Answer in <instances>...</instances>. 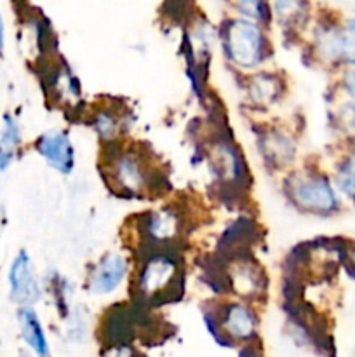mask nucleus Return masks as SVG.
Masks as SVG:
<instances>
[{
    "instance_id": "f257e3e1",
    "label": "nucleus",
    "mask_w": 355,
    "mask_h": 357,
    "mask_svg": "<svg viewBox=\"0 0 355 357\" xmlns=\"http://www.w3.org/2000/svg\"><path fill=\"white\" fill-rule=\"evenodd\" d=\"M101 173L111 194L122 199H152L164 194L167 176L162 166L138 143L127 139L103 146Z\"/></svg>"
},
{
    "instance_id": "f03ea898",
    "label": "nucleus",
    "mask_w": 355,
    "mask_h": 357,
    "mask_svg": "<svg viewBox=\"0 0 355 357\" xmlns=\"http://www.w3.org/2000/svg\"><path fill=\"white\" fill-rule=\"evenodd\" d=\"M281 194L289 208L305 216L333 218L343 211L345 201L329 173L315 164H298L282 174Z\"/></svg>"
},
{
    "instance_id": "7ed1b4c3",
    "label": "nucleus",
    "mask_w": 355,
    "mask_h": 357,
    "mask_svg": "<svg viewBox=\"0 0 355 357\" xmlns=\"http://www.w3.org/2000/svg\"><path fill=\"white\" fill-rule=\"evenodd\" d=\"M202 323L216 344L225 349L260 345V312L249 302L226 296L204 303Z\"/></svg>"
},
{
    "instance_id": "20e7f679",
    "label": "nucleus",
    "mask_w": 355,
    "mask_h": 357,
    "mask_svg": "<svg viewBox=\"0 0 355 357\" xmlns=\"http://www.w3.org/2000/svg\"><path fill=\"white\" fill-rule=\"evenodd\" d=\"M129 286L141 303L164 302L180 289L183 281V258L178 250L138 251Z\"/></svg>"
},
{
    "instance_id": "39448f33",
    "label": "nucleus",
    "mask_w": 355,
    "mask_h": 357,
    "mask_svg": "<svg viewBox=\"0 0 355 357\" xmlns=\"http://www.w3.org/2000/svg\"><path fill=\"white\" fill-rule=\"evenodd\" d=\"M219 47L226 65L239 77L268 68L274 58V45L267 28L244 17H232L223 23L219 28Z\"/></svg>"
},
{
    "instance_id": "423d86ee",
    "label": "nucleus",
    "mask_w": 355,
    "mask_h": 357,
    "mask_svg": "<svg viewBox=\"0 0 355 357\" xmlns=\"http://www.w3.org/2000/svg\"><path fill=\"white\" fill-rule=\"evenodd\" d=\"M136 253L145 250H178L188 229L183 208L162 204L134 216L131 223Z\"/></svg>"
},
{
    "instance_id": "0eeeda50",
    "label": "nucleus",
    "mask_w": 355,
    "mask_h": 357,
    "mask_svg": "<svg viewBox=\"0 0 355 357\" xmlns=\"http://www.w3.org/2000/svg\"><path fill=\"white\" fill-rule=\"evenodd\" d=\"M254 149L268 173L285 174L299 162V138L289 122H254Z\"/></svg>"
},
{
    "instance_id": "6e6552de",
    "label": "nucleus",
    "mask_w": 355,
    "mask_h": 357,
    "mask_svg": "<svg viewBox=\"0 0 355 357\" xmlns=\"http://www.w3.org/2000/svg\"><path fill=\"white\" fill-rule=\"evenodd\" d=\"M310 56L317 65L338 72L355 68V17L317 26L310 40Z\"/></svg>"
},
{
    "instance_id": "1a4fd4ad",
    "label": "nucleus",
    "mask_w": 355,
    "mask_h": 357,
    "mask_svg": "<svg viewBox=\"0 0 355 357\" xmlns=\"http://www.w3.org/2000/svg\"><path fill=\"white\" fill-rule=\"evenodd\" d=\"M240 98L244 107L253 117L261 121L263 115H271L282 107L289 94L287 79L282 72L263 68L251 75L240 77Z\"/></svg>"
},
{
    "instance_id": "9d476101",
    "label": "nucleus",
    "mask_w": 355,
    "mask_h": 357,
    "mask_svg": "<svg viewBox=\"0 0 355 357\" xmlns=\"http://www.w3.org/2000/svg\"><path fill=\"white\" fill-rule=\"evenodd\" d=\"M134 258L127 251H106L87 267L84 289L93 298H110L131 282Z\"/></svg>"
},
{
    "instance_id": "9b49d317",
    "label": "nucleus",
    "mask_w": 355,
    "mask_h": 357,
    "mask_svg": "<svg viewBox=\"0 0 355 357\" xmlns=\"http://www.w3.org/2000/svg\"><path fill=\"white\" fill-rule=\"evenodd\" d=\"M223 271L226 295L253 305L263 302L268 295V275L254 258L237 253L230 257Z\"/></svg>"
},
{
    "instance_id": "f8f14e48",
    "label": "nucleus",
    "mask_w": 355,
    "mask_h": 357,
    "mask_svg": "<svg viewBox=\"0 0 355 357\" xmlns=\"http://www.w3.org/2000/svg\"><path fill=\"white\" fill-rule=\"evenodd\" d=\"M205 162L209 164L212 178L223 187L246 188L249 185V166L240 146L232 138L219 135L205 149Z\"/></svg>"
},
{
    "instance_id": "ddd939ff",
    "label": "nucleus",
    "mask_w": 355,
    "mask_h": 357,
    "mask_svg": "<svg viewBox=\"0 0 355 357\" xmlns=\"http://www.w3.org/2000/svg\"><path fill=\"white\" fill-rule=\"evenodd\" d=\"M7 284H9V296L19 307H35L42 300L44 293V281L38 278L33 260L26 250H19L14 255L13 261L7 272Z\"/></svg>"
},
{
    "instance_id": "4468645a",
    "label": "nucleus",
    "mask_w": 355,
    "mask_h": 357,
    "mask_svg": "<svg viewBox=\"0 0 355 357\" xmlns=\"http://www.w3.org/2000/svg\"><path fill=\"white\" fill-rule=\"evenodd\" d=\"M33 150L47 167L61 176H70L77 167V149L72 135L63 128H52L33 139Z\"/></svg>"
},
{
    "instance_id": "2eb2a0df",
    "label": "nucleus",
    "mask_w": 355,
    "mask_h": 357,
    "mask_svg": "<svg viewBox=\"0 0 355 357\" xmlns=\"http://www.w3.org/2000/svg\"><path fill=\"white\" fill-rule=\"evenodd\" d=\"M86 117L87 124L103 146L124 142L132 126L127 108L117 103H108V101H103L87 110Z\"/></svg>"
},
{
    "instance_id": "dca6fc26",
    "label": "nucleus",
    "mask_w": 355,
    "mask_h": 357,
    "mask_svg": "<svg viewBox=\"0 0 355 357\" xmlns=\"http://www.w3.org/2000/svg\"><path fill=\"white\" fill-rule=\"evenodd\" d=\"M45 82H47L49 96L59 108H63L65 112H82V84L66 63L59 61L52 65L49 75L45 77Z\"/></svg>"
},
{
    "instance_id": "f3484780",
    "label": "nucleus",
    "mask_w": 355,
    "mask_h": 357,
    "mask_svg": "<svg viewBox=\"0 0 355 357\" xmlns=\"http://www.w3.org/2000/svg\"><path fill=\"white\" fill-rule=\"evenodd\" d=\"M17 324L19 333L26 347L33 352L35 357H51V344H49L47 331L35 307H19L17 309Z\"/></svg>"
},
{
    "instance_id": "a211bd4d",
    "label": "nucleus",
    "mask_w": 355,
    "mask_h": 357,
    "mask_svg": "<svg viewBox=\"0 0 355 357\" xmlns=\"http://www.w3.org/2000/svg\"><path fill=\"white\" fill-rule=\"evenodd\" d=\"M327 173L341 199L355 204V143H350L348 149L340 152Z\"/></svg>"
},
{
    "instance_id": "6ab92c4d",
    "label": "nucleus",
    "mask_w": 355,
    "mask_h": 357,
    "mask_svg": "<svg viewBox=\"0 0 355 357\" xmlns=\"http://www.w3.org/2000/svg\"><path fill=\"white\" fill-rule=\"evenodd\" d=\"M23 146V128L14 114L2 115L0 124V174L6 173L21 153Z\"/></svg>"
},
{
    "instance_id": "aec40b11",
    "label": "nucleus",
    "mask_w": 355,
    "mask_h": 357,
    "mask_svg": "<svg viewBox=\"0 0 355 357\" xmlns=\"http://www.w3.org/2000/svg\"><path fill=\"white\" fill-rule=\"evenodd\" d=\"M44 293L51 296L56 312L59 314L61 321L72 312L75 288H73L72 281L66 275L59 274L56 271L49 272L47 278L44 279Z\"/></svg>"
},
{
    "instance_id": "412c9836",
    "label": "nucleus",
    "mask_w": 355,
    "mask_h": 357,
    "mask_svg": "<svg viewBox=\"0 0 355 357\" xmlns=\"http://www.w3.org/2000/svg\"><path fill=\"white\" fill-rule=\"evenodd\" d=\"M274 14L289 31H296L306 23V6L303 0H275Z\"/></svg>"
},
{
    "instance_id": "4be33fe9",
    "label": "nucleus",
    "mask_w": 355,
    "mask_h": 357,
    "mask_svg": "<svg viewBox=\"0 0 355 357\" xmlns=\"http://www.w3.org/2000/svg\"><path fill=\"white\" fill-rule=\"evenodd\" d=\"M331 122L348 142L355 143V103L340 100L338 107L331 110Z\"/></svg>"
},
{
    "instance_id": "5701e85b",
    "label": "nucleus",
    "mask_w": 355,
    "mask_h": 357,
    "mask_svg": "<svg viewBox=\"0 0 355 357\" xmlns=\"http://www.w3.org/2000/svg\"><path fill=\"white\" fill-rule=\"evenodd\" d=\"M65 324V335L72 342H82L87 337V331H89V321H87L86 312L84 309L79 307H73L72 312L63 319Z\"/></svg>"
},
{
    "instance_id": "b1692460",
    "label": "nucleus",
    "mask_w": 355,
    "mask_h": 357,
    "mask_svg": "<svg viewBox=\"0 0 355 357\" xmlns=\"http://www.w3.org/2000/svg\"><path fill=\"white\" fill-rule=\"evenodd\" d=\"M336 93L341 100L355 103V68H343L338 72Z\"/></svg>"
},
{
    "instance_id": "393cba45",
    "label": "nucleus",
    "mask_w": 355,
    "mask_h": 357,
    "mask_svg": "<svg viewBox=\"0 0 355 357\" xmlns=\"http://www.w3.org/2000/svg\"><path fill=\"white\" fill-rule=\"evenodd\" d=\"M237 357H265L263 351L260 345H247V347H240Z\"/></svg>"
},
{
    "instance_id": "a878e982",
    "label": "nucleus",
    "mask_w": 355,
    "mask_h": 357,
    "mask_svg": "<svg viewBox=\"0 0 355 357\" xmlns=\"http://www.w3.org/2000/svg\"><path fill=\"white\" fill-rule=\"evenodd\" d=\"M3 51H6V23L0 14V56H3Z\"/></svg>"
}]
</instances>
